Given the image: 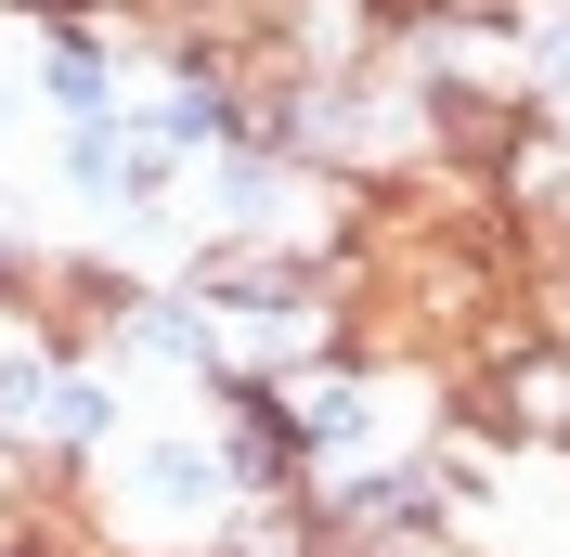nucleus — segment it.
<instances>
[{"mask_svg":"<svg viewBox=\"0 0 570 557\" xmlns=\"http://www.w3.org/2000/svg\"><path fill=\"white\" fill-rule=\"evenodd\" d=\"M27 557H39V545H27Z\"/></svg>","mask_w":570,"mask_h":557,"instance_id":"1","label":"nucleus"}]
</instances>
